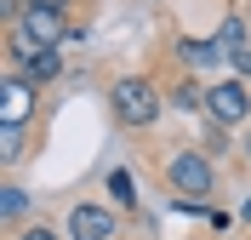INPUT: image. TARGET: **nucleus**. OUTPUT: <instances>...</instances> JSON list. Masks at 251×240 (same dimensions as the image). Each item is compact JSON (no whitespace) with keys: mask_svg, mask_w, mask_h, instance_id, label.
<instances>
[{"mask_svg":"<svg viewBox=\"0 0 251 240\" xmlns=\"http://www.w3.org/2000/svg\"><path fill=\"white\" fill-rule=\"evenodd\" d=\"M23 75H29V86H51V80H63V57L57 52H34L23 63Z\"/></svg>","mask_w":251,"mask_h":240,"instance_id":"9","label":"nucleus"},{"mask_svg":"<svg viewBox=\"0 0 251 240\" xmlns=\"http://www.w3.org/2000/svg\"><path fill=\"white\" fill-rule=\"evenodd\" d=\"M109 114L120 132H149L166 114V92H160L154 75H114L109 86Z\"/></svg>","mask_w":251,"mask_h":240,"instance_id":"2","label":"nucleus"},{"mask_svg":"<svg viewBox=\"0 0 251 240\" xmlns=\"http://www.w3.org/2000/svg\"><path fill=\"white\" fill-rule=\"evenodd\" d=\"M160 80V92H166V109H200L205 103V80L194 75V69H166V75H154Z\"/></svg>","mask_w":251,"mask_h":240,"instance_id":"7","label":"nucleus"},{"mask_svg":"<svg viewBox=\"0 0 251 240\" xmlns=\"http://www.w3.org/2000/svg\"><path fill=\"white\" fill-rule=\"evenodd\" d=\"M120 212L103 206V200H75L69 206V240H126L120 235Z\"/></svg>","mask_w":251,"mask_h":240,"instance_id":"5","label":"nucleus"},{"mask_svg":"<svg viewBox=\"0 0 251 240\" xmlns=\"http://www.w3.org/2000/svg\"><path fill=\"white\" fill-rule=\"evenodd\" d=\"M200 149H205V155H211V160H217V155H228V149H234V132H223V126H205Z\"/></svg>","mask_w":251,"mask_h":240,"instance_id":"12","label":"nucleus"},{"mask_svg":"<svg viewBox=\"0 0 251 240\" xmlns=\"http://www.w3.org/2000/svg\"><path fill=\"white\" fill-rule=\"evenodd\" d=\"M246 166H251V126H246Z\"/></svg>","mask_w":251,"mask_h":240,"instance_id":"17","label":"nucleus"},{"mask_svg":"<svg viewBox=\"0 0 251 240\" xmlns=\"http://www.w3.org/2000/svg\"><path fill=\"white\" fill-rule=\"evenodd\" d=\"M0 217H6L12 229H23V217H29V194L17 189V183H6V189H0Z\"/></svg>","mask_w":251,"mask_h":240,"instance_id":"11","label":"nucleus"},{"mask_svg":"<svg viewBox=\"0 0 251 240\" xmlns=\"http://www.w3.org/2000/svg\"><path fill=\"white\" fill-rule=\"evenodd\" d=\"M172 57H183L188 69H211V63H223L217 40H194V34H177V40H172Z\"/></svg>","mask_w":251,"mask_h":240,"instance_id":"8","label":"nucleus"},{"mask_svg":"<svg viewBox=\"0 0 251 240\" xmlns=\"http://www.w3.org/2000/svg\"><path fill=\"white\" fill-rule=\"evenodd\" d=\"M34 114H40V86H29L23 69H6V80H0V137H23Z\"/></svg>","mask_w":251,"mask_h":240,"instance_id":"4","label":"nucleus"},{"mask_svg":"<svg viewBox=\"0 0 251 240\" xmlns=\"http://www.w3.org/2000/svg\"><path fill=\"white\" fill-rule=\"evenodd\" d=\"M246 17H251V6H246Z\"/></svg>","mask_w":251,"mask_h":240,"instance_id":"18","label":"nucleus"},{"mask_svg":"<svg viewBox=\"0 0 251 240\" xmlns=\"http://www.w3.org/2000/svg\"><path fill=\"white\" fill-rule=\"evenodd\" d=\"M240 223H251V200H246V206H240Z\"/></svg>","mask_w":251,"mask_h":240,"instance_id":"16","label":"nucleus"},{"mask_svg":"<svg viewBox=\"0 0 251 240\" xmlns=\"http://www.w3.org/2000/svg\"><path fill=\"white\" fill-rule=\"evenodd\" d=\"M17 29H23V40H29L34 52H57L63 40H69V12H51V6H23L17 12Z\"/></svg>","mask_w":251,"mask_h":240,"instance_id":"6","label":"nucleus"},{"mask_svg":"<svg viewBox=\"0 0 251 240\" xmlns=\"http://www.w3.org/2000/svg\"><path fill=\"white\" fill-rule=\"evenodd\" d=\"M109 194L120 212H137V177H131V166H114L109 172Z\"/></svg>","mask_w":251,"mask_h":240,"instance_id":"10","label":"nucleus"},{"mask_svg":"<svg viewBox=\"0 0 251 240\" xmlns=\"http://www.w3.org/2000/svg\"><path fill=\"white\" fill-rule=\"evenodd\" d=\"M160 183H166L172 200H200L205 206L217 194L223 172H217V160L205 155L200 143H177V149H160Z\"/></svg>","mask_w":251,"mask_h":240,"instance_id":"1","label":"nucleus"},{"mask_svg":"<svg viewBox=\"0 0 251 240\" xmlns=\"http://www.w3.org/2000/svg\"><path fill=\"white\" fill-rule=\"evenodd\" d=\"M12 240H69V235H57L51 223H40V217H34V223H23V229H17Z\"/></svg>","mask_w":251,"mask_h":240,"instance_id":"13","label":"nucleus"},{"mask_svg":"<svg viewBox=\"0 0 251 240\" xmlns=\"http://www.w3.org/2000/svg\"><path fill=\"white\" fill-rule=\"evenodd\" d=\"M228 63H234V75H240V80H251V46H246V52H234Z\"/></svg>","mask_w":251,"mask_h":240,"instance_id":"14","label":"nucleus"},{"mask_svg":"<svg viewBox=\"0 0 251 240\" xmlns=\"http://www.w3.org/2000/svg\"><path fill=\"white\" fill-rule=\"evenodd\" d=\"M200 114H205V126H223V132L251 126V80H240V75L205 80V103H200Z\"/></svg>","mask_w":251,"mask_h":240,"instance_id":"3","label":"nucleus"},{"mask_svg":"<svg viewBox=\"0 0 251 240\" xmlns=\"http://www.w3.org/2000/svg\"><path fill=\"white\" fill-rule=\"evenodd\" d=\"M29 6H51V12H75V0H29Z\"/></svg>","mask_w":251,"mask_h":240,"instance_id":"15","label":"nucleus"}]
</instances>
